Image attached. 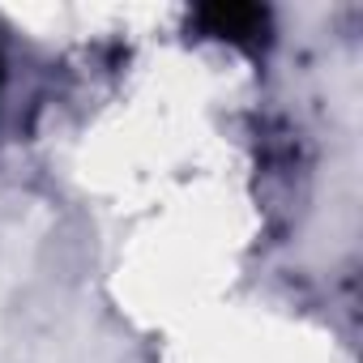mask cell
<instances>
[{"label": "cell", "instance_id": "cell-1", "mask_svg": "<svg viewBox=\"0 0 363 363\" xmlns=\"http://www.w3.org/2000/svg\"><path fill=\"white\" fill-rule=\"evenodd\" d=\"M193 30L235 52H265L274 39V18L261 5H206L193 13Z\"/></svg>", "mask_w": 363, "mask_h": 363}, {"label": "cell", "instance_id": "cell-2", "mask_svg": "<svg viewBox=\"0 0 363 363\" xmlns=\"http://www.w3.org/2000/svg\"><path fill=\"white\" fill-rule=\"evenodd\" d=\"M5 77H9V65H5V52H0V99H5Z\"/></svg>", "mask_w": 363, "mask_h": 363}]
</instances>
